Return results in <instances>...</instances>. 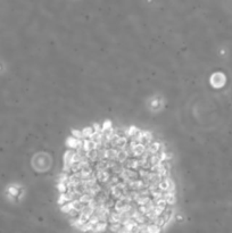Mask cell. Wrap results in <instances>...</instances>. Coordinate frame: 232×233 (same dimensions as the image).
Listing matches in <instances>:
<instances>
[{
  "instance_id": "cell-1",
  "label": "cell",
  "mask_w": 232,
  "mask_h": 233,
  "mask_svg": "<svg viewBox=\"0 0 232 233\" xmlns=\"http://www.w3.org/2000/svg\"><path fill=\"white\" fill-rule=\"evenodd\" d=\"M58 190L65 213L91 231L156 233L175 205L163 144L146 131L112 123L70 138Z\"/></svg>"
}]
</instances>
